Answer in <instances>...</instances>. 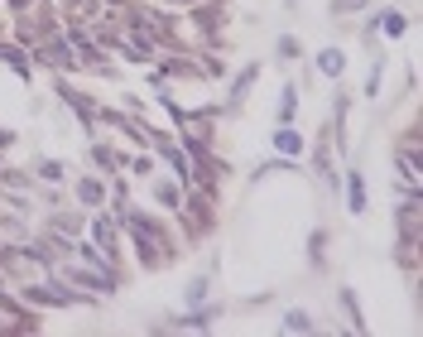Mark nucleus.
<instances>
[{"label":"nucleus","instance_id":"1","mask_svg":"<svg viewBox=\"0 0 423 337\" xmlns=\"http://www.w3.org/2000/svg\"><path fill=\"white\" fill-rule=\"evenodd\" d=\"M111 236H115V226H111V222H97V241H102V251H111V246H115Z\"/></svg>","mask_w":423,"mask_h":337},{"label":"nucleus","instance_id":"2","mask_svg":"<svg viewBox=\"0 0 423 337\" xmlns=\"http://www.w3.org/2000/svg\"><path fill=\"white\" fill-rule=\"evenodd\" d=\"M361 198H366V193H361V179H356V174H351V212H361V208H366V203H361Z\"/></svg>","mask_w":423,"mask_h":337}]
</instances>
